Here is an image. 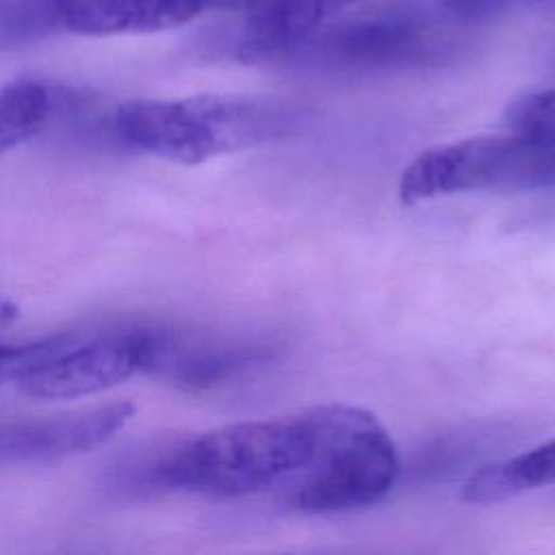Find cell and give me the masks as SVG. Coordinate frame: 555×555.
Masks as SVG:
<instances>
[{
    "instance_id": "cell-1",
    "label": "cell",
    "mask_w": 555,
    "mask_h": 555,
    "mask_svg": "<svg viewBox=\"0 0 555 555\" xmlns=\"http://www.w3.org/2000/svg\"><path fill=\"white\" fill-rule=\"evenodd\" d=\"M297 111L258 95L141 98L115 113L119 137L137 150L180 163L199 165L284 139L297 126Z\"/></svg>"
},
{
    "instance_id": "cell-2",
    "label": "cell",
    "mask_w": 555,
    "mask_h": 555,
    "mask_svg": "<svg viewBox=\"0 0 555 555\" xmlns=\"http://www.w3.org/2000/svg\"><path fill=\"white\" fill-rule=\"evenodd\" d=\"M312 431L301 414L210 429L169 453L156 479L208 496H245L293 479L310 460Z\"/></svg>"
},
{
    "instance_id": "cell-3",
    "label": "cell",
    "mask_w": 555,
    "mask_h": 555,
    "mask_svg": "<svg viewBox=\"0 0 555 555\" xmlns=\"http://www.w3.org/2000/svg\"><path fill=\"white\" fill-rule=\"evenodd\" d=\"M312 431L308 464L291 479L293 507L330 514L384 499L399 477V453L369 410L325 403L304 412Z\"/></svg>"
},
{
    "instance_id": "cell-4",
    "label": "cell",
    "mask_w": 555,
    "mask_h": 555,
    "mask_svg": "<svg viewBox=\"0 0 555 555\" xmlns=\"http://www.w3.org/2000/svg\"><path fill=\"white\" fill-rule=\"evenodd\" d=\"M555 186V150L505 128L421 152L399 178L405 204L470 191H538Z\"/></svg>"
},
{
    "instance_id": "cell-5",
    "label": "cell",
    "mask_w": 555,
    "mask_h": 555,
    "mask_svg": "<svg viewBox=\"0 0 555 555\" xmlns=\"http://www.w3.org/2000/svg\"><path fill=\"white\" fill-rule=\"evenodd\" d=\"M176 336L163 330H124L85 345L59 347L15 382L37 399H76L108 390L141 373L160 371Z\"/></svg>"
},
{
    "instance_id": "cell-6",
    "label": "cell",
    "mask_w": 555,
    "mask_h": 555,
    "mask_svg": "<svg viewBox=\"0 0 555 555\" xmlns=\"http://www.w3.org/2000/svg\"><path fill=\"white\" fill-rule=\"evenodd\" d=\"M410 0H234L221 48L247 63H293L317 37Z\"/></svg>"
},
{
    "instance_id": "cell-7",
    "label": "cell",
    "mask_w": 555,
    "mask_h": 555,
    "mask_svg": "<svg viewBox=\"0 0 555 555\" xmlns=\"http://www.w3.org/2000/svg\"><path fill=\"white\" fill-rule=\"evenodd\" d=\"M234 0H17L0 26L13 39L52 30L80 37L152 35L180 28Z\"/></svg>"
},
{
    "instance_id": "cell-8",
    "label": "cell",
    "mask_w": 555,
    "mask_h": 555,
    "mask_svg": "<svg viewBox=\"0 0 555 555\" xmlns=\"http://www.w3.org/2000/svg\"><path fill=\"white\" fill-rule=\"evenodd\" d=\"M134 405L115 401L82 412L0 423V462H43L87 453L132 418Z\"/></svg>"
},
{
    "instance_id": "cell-9",
    "label": "cell",
    "mask_w": 555,
    "mask_h": 555,
    "mask_svg": "<svg viewBox=\"0 0 555 555\" xmlns=\"http://www.w3.org/2000/svg\"><path fill=\"white\" fill-rule=\"evenodd\" d=\"M555 483V438L525 453L479 466L464 483L468 503H499L522 492Z\"/></svg>"
},
{
    "instance_id": "cell-10",
    "label": "cell",
    "mask_w": 555,
    "mask_h": 555,
    "mask_svg": "<svg viewBox=\"0 0 555 555\" xmlns=\"http://www.w3.org/2000/svg\"><path fill=\"white\" fill-rule=\"evenodd\" d=\"M269 360L264 345L256 343H173L163 373L189 388H206Z\"/></svg>"
},
{
    "instance_id": "cell-11",
    "label": "cell",
    "mask_w": 555,
    "mask_h": 555,
    "mask_svg": "<svg viewBox=\"0 0 555 555\" xmlns=\"http://www.w3.org/2000/svg\"><path fill=\"white\" fill-rule=\"evenodd\" d=\"M50 89L35 78H15L0 87V156L26 143L48 124Z\"/></svg>"
},
{
    "instance_id": "cell-12",
    "label": "cell",
    "mask_w": 555,
    "mask_h": 555,
    "mask_svg": "<svg viewBox=\"0 0 555 555\" xmlns=\"http://www.w3.org/2000/svg\"><path fill=\"white\" fill-rule=\"evenodd\" d=\"M505 128L555 150V89L518 95L505 111Z\"/></svg>"
},
{
    "instance_id": "cell-13",
    "label": "cell",
    "mask_w": 555,
    "mask_h": 555,
    "mask_svg": "<svg viewBox=\"0 0 555 555\" xmlns=\"http://www.w3.org/2000/svg\"><path fill=\"white\" fill-rule=\"evenodd\" d=\"M527 0H438V15L451 26H468L494 20Z\"/></svg>"
},
{
    "instance_id": "cell-14",
    "label": "cell",
    "mask_w": 555,
    "mask_h": 555,
    "mask_svg": "<svg viewBox=\"0 0 555 555\" xmlns=\"http://www.w3.org/2000/svg\"><path fill=\"white\" fill-rule=\"evenodd\" d=\"M69 338H46L28 345H2L0 343V382L17 379L26 369L63 347Z\"/></svg>"
}]
</instances>
